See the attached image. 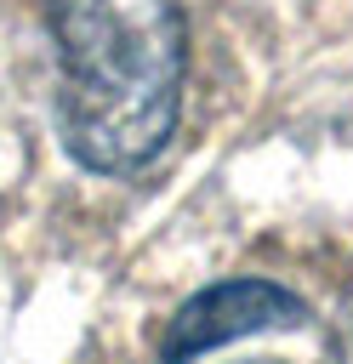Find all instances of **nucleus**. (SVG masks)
Wrapping results in <instances>:
<instances>
[{"instance_id": "nucleus-1", "label": "nucleus", "mask_w": 353, "mask_h": 364, "mask_svg": "<svg viewBox=\"0 0 353 364\" xmlns=\"http://www.w3.org/2000/svg\"><path fill=\"white\" fill-rule=\"evenodd\" d=\"M57 40V119L85 171L131 176L176 131L188 34L176 0H46Z\"/></svg>"}, {"instance_id": "nucleus-2", "label": "nucleus", "mask_w": 353, "mask_h": 364, "mask_svg": "<svg viewBox=\"0 0 353 364\" xmlns=\"http://www.w3.org/2000/svg\"><path fill=\"white\" fill-rule=\"evenodd\" d=\"M307 307L268 284V279H233V284H211L199 290L165 330L159 341V364H194L199 353L211 347H228L239 336H256V330H273V324H302Z\"/></svg>"}, {"instance_id": "nucleus-3", "label": "nucleus", "mask_w": 353, "mask_h": 364, "mask_svg": "<svg viewBox=\"0 0 353 364\" xmlns=\"http://www.w3.org/2000/svg\"><path fill=\"white\" fill-rule=\"evenodd\" d=\"M336 353H342V364H353V290H347V301H342V324H336Z\"/></svg>"}]
</instances>
